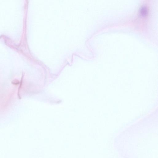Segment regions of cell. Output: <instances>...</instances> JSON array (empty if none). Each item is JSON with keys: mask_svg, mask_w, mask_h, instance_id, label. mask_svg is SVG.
I'll list each match as a JSON object with an SVG mask.
<instances>
[{"mask_svg": "<svg viewBox=\"0 0 158 158\" xmlns=\"http://www.w3.org/2000/svg\"><path fill=\"white\" fill-rule=\"evenodd\" d=\"M148 9L147 7L145 5H143L141 6L139 9V12L140 15L144 16L147 15L148 13Z\"/></svg>", "mask_w": 158, "mask_h": 158, "instance_id": "obj_1", "label": "cell"}]
</instances>
